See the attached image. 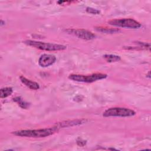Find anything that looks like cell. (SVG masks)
I'll list each match as a JSON object with an SVG mask.
<instances>
[{
  "label": "cell",
  "instance_id": "obj_7",
  "mask_svg": "<svg viewBox=\"0 0 151 151\" xmlns=\"http://www.w3.org/2000/svg\"><path fill=\"white\" fill-rule=\"evenodd\" d=\"M56 61V57L51 54H42L38 60V64L42 67H47L53 64Z\"/></svg>",
  "mask_w": 151,
  "mask_h": 151
},
{
  "label": "cell",
  "instance_id": "obj_3",
  "mask_svg": "<svg viewBox=\"0 0 151 151\" xmlns=\"http://www.w3.org/2000/svg\"><path fill=\"white\" fill-rule=\"evenodd\" d=\"M136 112L125 107H111L107 109L103 114L104 117H130L133 116Z\"/></svg>",
  "mask_w": 151,
  "mask_h": 151
},
{
  "label": "cell",
  "instance_id": "obj_15",
  "mask_svg": "<svg viewBox=\"0 0 151 151\" xmlns=\"http://www.w3.org/2000/svg\"><path fill=\"white\" fill-rule=\"evenodd\" d=\"M77 143L80 146H84L86 144V140H84L81 138H78L77 140Z\"/></svg>",
  "mask_w": 151,
  "mask_h": 151
},
{
  "label": "cell",
  "instance_id": "obj_10",
  "mask_svg": "<svg viewBox=\"0 0 151 151\" xmlns=\"http://www.w3.org/2000/svg\"><path fill=\"white\" fill-rule=\"evenodd\" d=\"M13 92V90L11 87H4L0 90V97L1 98H5L11 95Z\"/></svg>",
  "mask_w": 151,
  "mask_h": 151
},
{
  "label": "cell",
  "instance_id": "obj_8",
  "mask_svg": "<svg viewBox=\"0 0 151 151\" xmlns=\"http://www.w3.org/2000/svg\"><path fill=\"white\" fill-rule=\"evenodd\" d=\"M87 120L85 119H77L73 120H67L64 122H61L57 123L55 126H56L58 129L63 128V127H71L76 125L81 124L85 123Z\"/></svg>",
  "mask_w": 151,
  "mask_h": 151
},
{
  "label": "cell",
  "instance_id": "obj_17",
  "mask_svg": "<svg viewBox=\"0 0 151 151\" xmlns=\"http://www.w3.org/2000/svg\"><path fill=\"white\" fill-rule=\"evenodd\" d=\"M147 77H148L149 78H150V71H149V73H148V75H147Z\"/></svg>",
  "mask_w": 151,
  "mask_h": 151
},
{
  "label": "cell",
  "instance_id": "obj_1",
  "mask_svg": "<svg viewBox=\"0 0 151 151\" xmlns=\"http://www.w3.org/2000/svg\"><path fill=\"white\" fill-rule=\"evenodd\" d=\"M58 129L56 126L50 128H45L34 130H20L13 132L12 133L18 136L40 138L45 137L54 134L57 132Z\"/></svg>",
  "mask_w": 151,
  "mask_h": 151
},
{
  "label": "cell",
  "instance_id": "obj_11",
  "mask_svg": "<svg viewBox=\"0 0 151 151\" xmlns=\"http://www.w3.org/2000/svg\"><path fill=\"white\" fill-rule=\"evenodd\" d=\"M103 57L105 58V60L109 63H113V62H116L120 60V57L116 55L113 54H105L103 55Z\"/></svg>",
  "mask_w": 151,
  "mask_h": 151
},
{
  "label": "cell",
  "instance_id": "obj_2",
  "mask_svg": "<svg viewBox=\"0 0 151 151\" xmlns=\"http://www.w3.org/2000/svg\"><path fill=\"white\" fill-rule=\"evenodd\" d=\"M24 43L28 45L45 51H60L66 49L67 47L61 44L44 42L34 40H26Z\"/></svg>",
  "mask_w": 151,
  "mask_h": 151
},
{
  "label": "cell",
  "instance_id": "obj_5",
  "mask_svg": "<svg viewBox=\"0 0 151 151\" xmlns=\"http://www.w3.org/2000/svg\"><path fill=\"white\" fill-rule=\"evenodd\" d=\"M109 24L111 25L122 27L136 29L141 27V24L137 21L131 18L115 19L109 21Z\"/></svg>",
  "mask_w": 151,
  "mask_h": 151
},
{
  "label": "cell",
  "instance_id": "obj_13",
  "mask_svg": "<svg viewBox=\"0 0 151 151\" xmlns=\"http://www.w3.org/2000/svg\"><path fill=\"white\" fill-rule=\"evenodd\" d=\"M14 101H15V102H17L18 103V105L22 109H27L29 106L28 103L23 101L19 97H17L14 98Z\"/></svg>",
  "mask_w": 151,
  "mask_h": 151
},
{
  "label": "cell",
  "instance_id": "obj_4",
  "mask_svg": "<svg viewBox=\"0 0 151 151\" xmlns=\"http://www.w3.org/2000/svg\"><path fill=\"white\" fill-rule=\"evenodd\" d=\"M107 74L103 73H94L90 75L71 74L68 78L73 81L84 83H92L97 80L104 79L107 77Z\"/></svg>",
  "mask_w": 151,
  "mask_h": 151
},
{
  "label": "cell",
  "instance_id": "obj_9",
  "mask_svg": "<svg viewBox=\"0 0 151 151\" xmlns=\"http://www.w3.org/2000/svg\"><path fill=\"white\" fill-rule=\"evenodd\" d=\"M19 78L21 81L30 89L38 90L40 88V86L35 81H32L30 80H28L24 76H20Z\"/></svg>",
  "mask_w": 151,
  "mask_h": 151
},
{
  "label": "cell",
  "instance_id": "obj_14",
  "mask_svg": "<svg viewBox=\"0 0 151 151\" xmlns=\"http://www.w3.org/2000/svg\"><path fill=\"white\" fill-rule=\"evenodd\" d=\"M86 11L88 13H90V14H94V15L99 14L100 12L99 10H98L97 9H95V8H91V7H87L86 8Z\"/></svg>",
  "mask_w": 151,
  "mask_h": 151
},
{
  "label": "cell",
  "instance_id": "obj_16",
  "mask_svg": "<svg viewBox=\"0 0 151 151\" xmlns=\"http://www.w3.org/2000/svg\"><path fill=\"white\" fill-rule=\"evenodd\" d=\"M5 24V22L4 21H3L2 20H1V26H2L3 25H4Z\"/></svg>",
  "mask_w": 151,
  "mask_h": 151
},
{
  "label": "cell",
  "instance_id": "obj_6",
  "mask_svg": "<svg viewBox=\"0 0 151 151\" xmlns=\"http://www.w3.org/2000/svg\"><path fill=\"white\" fill-rule=\"evenodd\" d=\"M70 33L76 35L79 38L86 40H91L95 38L96 35L86 29H70L68 30Z\"/></svg>",
  "mask_w": 151,
  "mask_h": 151
},
{
  "label": "cell",
  "instance_id": "obj_12",
  "mask_svg": "<svg viewBox=\"0 0 151 151\" xmlns=\"http://www.w3.org/2000/svg\"><path fill=\"white\" fill-rule=\"evenodd\" d=\"M96 30L104 32V33H114L119 31V29L116 28H102V27H96Z\"/></svg>",
  "mask_w": 151,
  "mask_h": 151
}]
</instances>
